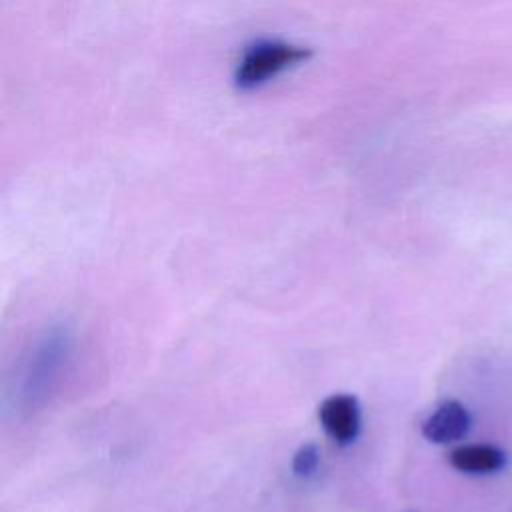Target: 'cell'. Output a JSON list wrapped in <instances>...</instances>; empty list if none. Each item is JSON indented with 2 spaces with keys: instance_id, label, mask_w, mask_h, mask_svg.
Instances as JSON below:
<instances>
[{
  "instance_id": "obj_3",
  "label": "cell",
  "mask_w": 512,
  "mask_h": 512,
  "mask_svg": "<svg viewBox=\"0 0 512 512\" xmlns=\"http://www.w3.org/2000/svg\"><path fill=\"white\" fill-rule=\"evenodd\" d=\"M470 424L472 418L466 406L458 400H446L422 422V434L434 444H450L464 438Z\"/></svg>"
},
{
  "instance_id": "obj_4",
  "label": "cell",
  "mask_w": 512,
  "mask_h": 512,
  "mask_svg": "<svg viewBox=\"0 0 512 512\" xmlns=\"http://www.w3.org/2000/svg\"><path fill=\"white\" fill-rule=\"evenodd\" d=\"M448 462L464 474H494L506 464V454L492 444H462L450 450Z\"/></svg>"
},
{
  "instance_id": "obj_5",
  "label": "cell",
  "mask_w": 512,
  "mask_h": 512,
  "mask_svg": "<svg viewBox=\"0 0 512 512\" xmlns=\"http://www.w3.org/2000/svg\"><path fill=\"white\" fill-rule=\"evenodd\" d=\"M318 466V448L314 444H304L298 448L292 460V470L296 476H310Z\"/></svg>"
},
{
  "instance_id": "obj_2",
  "label": "cell",
  "mask_w": 512,
  "mask_h": 512,
  "mask_svg": "<svg viewBox=\"0 0 512 512\" xmlns=\"http://www.w3.org/2000/svg\"><path fill=\"white\" fill-rule=\"evenodd\" d=\"M304 56L302 50L284 46V44H264L254 48L242 62V68L238 72L240 84H258L270 74H276L278 70L286 68L288 64L300 60Z\"/></svg>"
},
{
  "instance_id": "obj_1",
  "label": "cell",
  "mask_w": 512,
  "mask_h": 512,
  "mask_svg": "<svg viewBox=\"0 0 512 512\" xmlns=\"http://www.w3.org/2000/svg\"><path fill=\"white\" fill-rule=\"evenodd\" d=\"M324 432L336 444H350L360 432V406L352 394H332L318 406Z\"/></svg>"
}]
</instances>
